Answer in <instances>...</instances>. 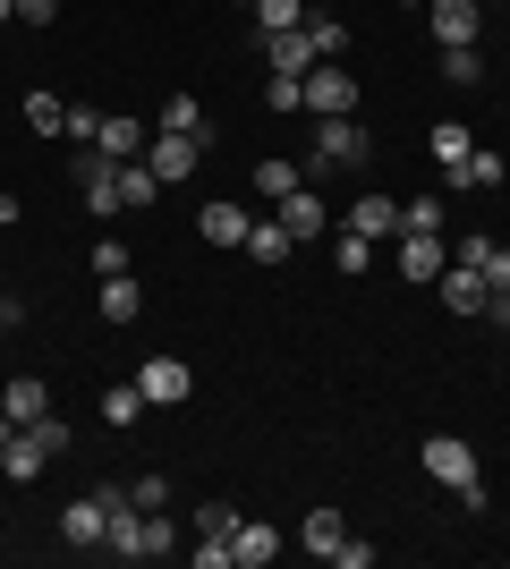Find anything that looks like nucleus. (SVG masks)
<instances>
[{"instance_id":"1","label":"nucleus","mask_w":510,"mask_h":569,"mask_svg":"<svg viewBox=\"0 0 510 569\" xmlns=\"http://www.w3.org/2000/svg\"><path fill=\"white\" fill-rule=\"evenodd\" d=\"M426 476H434V485H451V493H460V510H477V501H486V476H477V451H468L460 433H426Z\"/></svg>"},{"instance_id":"2","label":"nucleus","mask_w":510,"mask_h":569,"mask_svg":"<svg viewBox=\"0 0 510 569\" xmlns=\"http://www.w3.org/2000/svg\"><path fill=\"white\" fill-rule=\"evenodd\" d=\"M366 162H374V137H366L358 111L316 119V170H366Z\"/></svg>"},{"instance_id":"3","label":"nucleus","mask_w":510,"mask_h":569,"mask_svg":"<svg viewBox=\"0 0 510 569\" xmlns=\"http://www.w3.org/2000/svg\"><path fill=\"white\" fill-rule=\"evenodd\" d=\"M69 179H77V196H86V213H120V162L102 153V144H77L69 153Z\"/></svg>"},{"instance_id":"4","label":"nucleus","mask_w":510,"mask_h":569,"mask_svg":"<svg viewBox=\"0 0 510 569\" xmlns=\"http://www.w3.org/2000/svg\"><path fill=\"white\" fill-rule=\"evenodd\" d=\"M137 391H146L153 408H179L196 391V375H188V357H170V349H153L146 366H137Z\"/></svg>"},{"instance_id":"5","label":"nucleus","mask_w":510,"mask_h":569,"mask_svg":"<svg viewBox=\"0 0 510 569\" xmlns=\"http://www.w3.org/2000/svg\"><path fill=\"white\" fill-rule=\"evenodd\" d=\"M102 536H111V501H102V493H77L69 510H60V545L102 552Z\"/></svg>"},{"instance_id":"6","label":"nucleus","mask_w":510,"mask_h":569,"mask_svg":"<svg viewBox=\"0 0 510 569\" xmlns=\"http://www.w3.org/2000/svg\"><path fill=\"white\" fill-rule=\"evenodd\" d=\"M426 26H434V43H486V9L477 0H426Z\"/></svg>"},{"instance_id":"7","label":"nucleus","mask_w":510,"mask_h":569,"mask_svg":"<svg viewBox=\"0 0 510 569\" xmlns=\"http://www.w3.org/2000/svg\"><path fill=\"white\" fill-rule=\"evenodd\" d=\"M307 111H316V119L358 111V77H349V69H332V60H316V69H307Z\"/></svg>"},{"instance_id":"8","label":"nucleus","mask_w":510,"mask_h":569,"mask_svg":"<svg viewBox=\"0 0 510 569\" xmlns=\"http://www.w3.org/2000/svg\"><path fill=\"white\" fill-rule=\"evenodd\" d=\"M391 263H400V281H442L451 238H417V230H400V238H391Z\"/></svg>"},{"instance_id":"9","label":"nucleus","mask_w":510,"mask_h":569,"mask_svg":"<svg viewBox=\"0 0 510 569\" xmlns=\"http://www.w3.org/2000/svg\"><path fill=\"white\" fill-rule=\"evenodd\" d=\"M256 51H264V69H281V77H307V69L323 60L307 26H290V34H256Z\"/></svg>"},{"instance_id":"10","label":"nucleus","mask_w":510,"mask_h":569,"mask_svg":"<svg viewBox=\"0 0 510 569\" xmlns=\"http://www.w3.org/2000/svg\"><path fill=\"white\" fill-rule=\"evenodd\" d=\"M196 162H204V137H162V128H153V144H146V170L162 179V188H170V179H188Z\"/></svg>"},{"instance_id":"11","label":"nucleus","mask_w":510,"mask_h":569,"mask_svg":"<svg viewBox=\"0 0 510 569\" xmlns=\"http://www.w3.org/2000/svg\"><path fill=\"white\" fill-rule=\"evenodd\" d=\"M94 144H102V153H111V162H146V144H153V128H146V119H128V111H102Z\"/></svg>"},{"instance_id":"12","label":"nucleus","mask_w":510,"mask_h":569,"mask_svg":"<svg viewBox=\"0 0 510 569\" xmlns=\"http://www.w3.org/2000/svg\"><path fill=\"white\" fill-rule=\"evenodd\" d=\"M272 221H281V230H290L298 247H316V238H323V221H332V213H323V196H316V188H290Z\"/></svg>"},{"instance_id":"13","label":"nucleus","mask_w":510,"mask_h":569,"mask_svg":"<svg viewBox=\"0 0 510 569\" xmlns=\"http://www.w3.org/2000/svg\"><path fill=\"white\" fill-rule=\"evenodd\" d=\"M442 307H451V315H486V298H493V289H486V272H477V263H442Z\"/></svg>"},{"instance_id":"14","label":"nucleus","mask_w":510,"mask_h":569,"mask_svg":"<svg viewBox=\"0 0 510 569\" xmlns=\"http://www.w3.org/2000/svg\"><path fill=\"white\" fill-rule=\"evenodd\" d=\"M340 230H358V238L383 247V238H400V204H391V196H358V204L340 213Z\"/></svg>"},{"instance_id":"15","label":"nucleus","mask_w":510,"mask_h":569,"mask_svg":"<svg viewBox=\"0 0 510 569\" xmlns=\"http://www.w3.org/2000/svg\"><path fill=\"white\" fill-rule=\"evenodd\" d=\"M230 561H239V569H264V561H281V527H264V519H239V527H230Z\"/></svg>"},{"instance_id":"16","label":"nucleus","mask_w":510,"mask_h":569,"mask_svg":"<svg viewBox=\"0 0 510 569\" xmlns=\"http://www.w3.org/2000/svg\"><path fill=\"white\" fill-rule=\"evenodd\" d=\"M0 417H9V426H34V417H51V382H43V375H18L9 391H0Z\"/></svg>"},{"instance_id":"17","label":"nucleus","mask_w":510,"mask_h":569,"mask_svg":"<svg viewBox=\"0 0 510 569\" xmlns=\"http://www.w3.org/2000/svg\"><path fill=\"white\" fill-rule=\"evenodd\" d=\"M196 230H204V247H247L256 213H247V204H204V213H196Z\"/></svg>"},{"instance_id":"18","label":"nucleus","mask_w":510,"mask_h":569,"mask_svg":"<svg viewBox=\"0 0 510 569\" xmlns=\"http://www.w3.org/2000/svg\"><path fill=\"white\" fill-rule=\"evenodd\" d=\"M94 307H102V323H137V315H146V289H137V272H111Z\"/></svg>"},{"instance_id":"19","label":"nucleus","mask_w":510,"mask_h":569,"mask_svg":"<svg viewBox=\"0 0 510 569\" xmlns=\"http://www.w3.org/2000/svg\"><path fill=\"white\" fill-rule=\"evenodd\" d=\"M502 179H510V162H502V153H493V144H477V153H468V162L451 170V188H477V196H493V188H502Z\"/></svg>"},{"instance_id":"20","label":"nucleus","mask_w":510,"mask_h":569,"mask_svg":"<svg viewBox=\"0 0 510 569\" xmlns=\"http://www.w3.org/2000/svg\"><path fill=\"white\" fill-rule=\"evenodd\" d=\"M153 128H162V137H204L213 119H204V102H196V94H162V111H153Z\"/></svg>"},{"instance_id":"21","label":"nucleus","mask_w":510,"mask_h":569,"mask_svg":"<svg viewBox=\"0 0 510 569\" xmlns=\"http://www.w3.org/2000/svg\"><path fill=\"white\" fill-rule=\"evenodd\" d=\"M426 144H434V162H442V179L477 153V128H460V119H442V128H426Z\"/></svg>"},{"instance_id":"22","label":"nucleus","mask_w":510,"mask_h":569,"mask_svg":"<svg viewBox=\"0 0 510 569\" xmlns=\"http://www.w3.org/2000/svg\"><path fill=\"white\" fill-rule=\"evenodd\" d=\"M179 552V527H170V510H146L137 519V561H170Z\"/></svg>"},{"instance_id":"23","label":"nucleus","mask_w":510,"mask_h":569,"mask_svg":"<svg viewBox=\"0 0 510 569\" xmlns=\"http://www.w3.org/2000/svg\"><path fill=\"white\" fill-rule=\"evenodd\" d=\"M146 408H153V400L137 391V382H111V391H102V426H120V433H128L137 417H146Z\"/></svg>"},{"instance_id":"24","label":"nucleus","mask_w":510,"mask_h":569,"mask_svg":"<svg viewBox=\"0 0 510 569\" xmlns=\"http://www.w3.org/2000/svg\"><path fill=\"white\" fill-rule=\"evenodd\" d=\"M442 77H451L460 94H468V86H486V43H451V51H442Z\"/></svg>"},{"instance_id":"25","label":"nucleus","mask_w":510,"mask_h":569,"mask_svg":"<svg viewBox=\"0 0 510 569\" xmlns=\"http://www.w3.org/2000/svg\"><path fill=\"white\" fill-rule=\"evenodd\" d=\"M247 256H256V263H290V256H298V238L281 230V221H256V230H247Z\"/></svg>"},{"instance_id":"26","label":"nucleus","mask_w":510,"mask_h":569,"mask_svg":"<svg viewBox=\"0 0 510 569\" xmlns=\"http://www.w3.org/2000/svg\"><path fill=\"white\" fill-rule=\"evenodd\" d=\"M290 188H307V162H281V153H272V162H256V196H272V204H281Z\"/></svg>"},{"instance_id":"27","label":"nucleus","mask_w":510,"mask_h":569,"mask_svg":"<svg viewBox=\"0 0 510 569\" xmlns=\"http://www.w3.org/2000/svg\"><path fill=\"white\" fill-rule=\"evenodd\" d=\"M340 536H349V527H340V510H307V527H298V545L316 552V561H332Z\"/></svg>"},{"instance_id":"28","label":"nucleus","mask_w":510,"mask_h":569,"mask_svg":"<svg viewBox=\"0 0 510 569\" xmlns=\"http://www.w3.org/2000/svg\"><path fill=\"white\" fill-rule=\"evenodd\" d=\"M400 230H417V238H442V230H451L442 196H409V204H400Z\"/></svg>"},{"instance_id":"29","label":"nucleus","mask_w":510,"mask_h":569,"mask_svg":"<svg viewBox=\"0 0 510 569\" xmlns=\"http://www.w3.org/2000/svg\"><path fill=\"white\" fill-rule=\"evenodd\" d=\"M307 26V0H256V34H290Z\"/></svg>"},{"instance_id":"30","label":"nucleus","mask_w":510,"mask_h":569,"mask_svg":"<svg viewBox=\"0 0 510 569\" xmlns=\"http://www.w3.org/2000/svg\"><path fill=\"white\" fill-rule=\"evenodd\" d=\"M153 196H162V179H153L146 162H120V213L128 204H153Z\"/></svg>"},{"instance_id":"31","label":"nucleus","mask_w":510,"mask_h":569,"mask_svg":"<svg viewBox=\"0 0 510 569\" xmlns=\"http://www.w3.org/2000/svg\"><path fill=\"white\" fill-rule=\"evenodd\" d=\"M332 263H340V272H374V238L340 230V238H332Z\"/></svg>"},{"instance_id":"32","label":"nucleus","mask_w":510,"mask_h":569,"mask_svg":"<svg viewBox=\"0 0 510 569\" xmlns=\"http://www.w3.org/2000/svg\"><path fill=\"white\" fill-rule=\"evenodd\" d=\"M307 34H316V51H323V60H340V51H349V26H340V18H323V9H307Z\"/></svg>"},{"instance_id":"33","label":"nucleus","mask_w":510,"mask_h":569,"mask_svg":"<svg viewBox=\"0 0 510 569\" xmlns=\"http://www.w3.org/2000/svg\"><path fill=\"white\" fill-rule=\"evenodd\" d=\"M264 102H272V111H307V77H281V69H272L264 77Z\"/></svg>"},{"instance_id":"34","label":"nucleus","mask_w":510,"mask_h":569,"mask_svg":"<svg viewBox=\"0 0 510 569\" xmlns=\"http://www.w3.org/2000/svg\"><path fill=\"white\" fill-rule=\"evenodd\" d=\"M128 510H170V476H128Z\"/></svg>"},{"instance_id":"35","label":"nucleus","mask_w":510,"mask_h":569,"mask_svg":"<svg viewBox=\"0 0 510 569\" xmlns=\"http://www.w3.org/2000/svg\"><path fill=\"white\" fill-rule=\"evenodd\" d=\"M94 128H102V111H94V102H69V119H60V137H69V144H94Z\"/></svg>"},{"instance_id":"36","label":"nucleus","mask_w":510,"mask_h":569,"mask_svg":"<svg viewBox=\"0 0 510 569\" xmlns=\"http://www.w3.org/2000/svg\"><path fill=\"white\" fill-rule=\"evenodd\" d=\"M26 119H34L43 137H60V119H69V102H60V94H26Z\"/></svg>"},{"instance_id":"37","label":"nucleus","mask_w":510,"mask_h":569,"mask_svg":"<svg viewBox=\"0 0 510 569\" xmlns=\"http://www.w3.org/2000/svg\"><path fill=\"white\" fill-rule=\"evenodd\" d=\"M188 561H196V569H239V561H230V536H196Z\"/></svg>"},{"instance_id":"38","label":"nucleus","mask_w":510,"mask_h":569,"mask_svg":"<svg viewBox=\"0 0 510 569\" xmlns=\"http://www.w3.org/2000/svg\"><path fill=\"white\" fill-rule=\"evenodd\" d=\"M230 527H239V510H230V501H204V510H196V536H230Z\"/></svg>"},{"instance_id":"39","label":"nucleus","mask_w":510,"mask_h":569,"mask_svg":"<svg viewBox=\"0 0 510 569\" xmlns=\"http://www.w3.org/2000/svg\"><path fill=\"white\" fill-rule=\"evenodd\" d=\"M332 569H374V545H358V536H340V545H332Z\"/></svg>"},{"instance_id":"40","label":"nucleus","mask_w":510,"mask_h":569,"mask_svg":"<svg viewBox=\"0 0 510 569\" xmlns=\"http://www.w3.org/2000/svg\"><path fill=\"white\" fill-rule=\"evenodd\" d=\"M477 272H486V289H510V247H502V238L486 247V263H477Z\"/></svg>"},{"instance_id":"41","label":"nucleus","mask_w":510,"mask_h":569,"mask_svg":"<svg viewBox=\"0 0 510 569\" xmlns=\"http://www.w3.org/2000/svg\"><path fill=\"white\" fill-rule=\"evenodd\" d=\"M94 272H102V281H111V272H128V247H120V238H102V247H94Z\"/></svg>"},{"instance_id":"42","label":"nucleus","mask_w":510,"mask_h":569,"mask_svg":"<svg viewBox=\"0 0 510 569\" xmlns=\"http://www.w3.org/2000/svg\"><path fill=\"white\" fill-rule=\"evenodd\" d=\"M9 9H18V26H51L60 18V0H9Z\"/></svg>"},{"instance_id":"43","label":"nucleus","mask_w":510,"mask_h":569,"mask_svg":"<svg viewBox=\"0 0 510 569\" xmlns=\"http://www.w3.org/2000/svg\"><path fill=\"white\" fill-rule=\"evenodd\" d=\"M486 323H502V332H510V289H493V298H486Z\"/></svg>"},{"instance_id":"44","label":"nucleus","mask_w":510,"mask_h":569,"mask_svg":"<svg viewBox=\"0 0 510 569\" xmlns=\"http://www.w3.org/2000/svg\"><path fill=\"white\" fill-rule=\"evenodd\" d=\"M9 323H18V298H9V289H0V332H9Z\"/></svg>"},{"instance_id":"45","label":"nucleus","mask_w":510,"mask_h":569,"mask_svg":"<svg viewBox=\"0 0 510 569\" xmlns=\"http://www.w3.org/2000/svg\"><path fill=\"white\" fill-rule=\"evenodd\" d=\"M9 18H18V9H9V0H0V26H9Z\"/></svg>"},{"instance_id":"46","label":"nucleus","mask_w":510,"mask_h":569,"mask_svg":"<svg viewBox=\"0 0 510 569\" xmlns=\"http://www.w3.org/2000/svg\"><path fill=\"white\" fill-rule=\"evenodd\" d=\"M400 9H426V0H400Z\"/></svg>"},{"instance_id":"47","label":"nucleus","mask_w":510,"mask_h":569,"mask_svg":"<svg viewBox=\"0 0 510 569\" xmlns=\"http://www.w3.org/2000/svg\"><path fill=\"white\" fill-rule=\"evenodd\" d=\"M477 9H486V0H477Z\"/></svg>"}]
</instances>
